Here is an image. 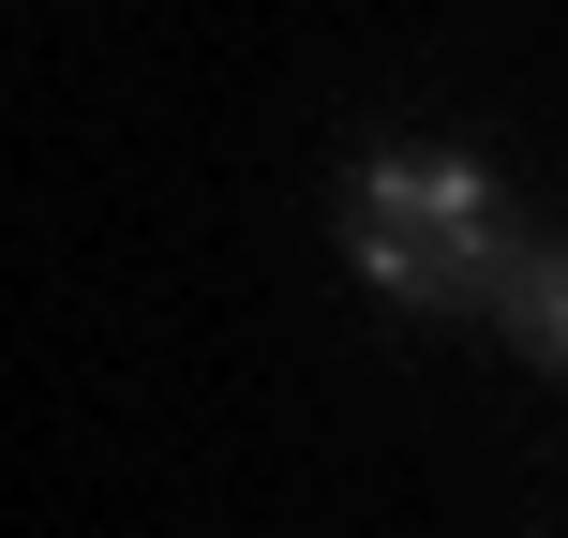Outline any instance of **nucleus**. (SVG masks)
I'll list each match as a JSON object with an SVG mask.
<instances>
[{
	"instance_id": "nucleus-1",
	"label": "nucleus",
	"mask_w": 568,
	"mask_h": 538,
	"mask_svg": "<svg viewBox=\"0 0 568 538\" xmlns=\"http://www.w3.org/2000/svg\"><path fill=\"white\" fill-rule=\"evenodd\" d=\"M329 240H344V270H359L374 300H404V314L494 300V270L524 255L509 180H494L479 150H359V165L329 180Z\"/></svg>"
},
{
	"instance_id": "nucleus-2",
	"label": "nucleus",
	"mask_w": 568,
	"mask_h": 538,
	"mask_svg": "<svg viewBox=\"0 0 568 538\" xmlns=\"http://www.w3.org/2000/svg\"><path fill=\"white\" fill-rule=\"evenodd\" d=\"M479 314H494V329H509L539 374H568V240H524V255L494 270V300H479Z\"/></svg>"
}]
</instances>
